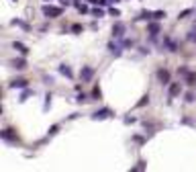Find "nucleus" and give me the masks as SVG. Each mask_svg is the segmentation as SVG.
I'll use <instances>...</instances> for the list:
<instances>
[{
  "instance_id": "nucleus-1",
  "label": "nucleus",
  "mask_w": 196,
  "mask_h": 172,
  "mask_svg": "<svg viewBox=\"0 0 196 172\" xmlns=\"http://www.w3.org/2000/svg\"><path fill=\"white\" fill-rule=\"evenodd\" d=\"M61 12H64L61 6H53V4H45L43 6V15L47 16V19H57V16H61Z\"/></svg>"
},
{
  "instance_id": "nucleus-2",
  "label": "nucleus",
  "mask_w": 196,
  "mask_h": 172,
  "mask_svg": "<svg viewBox=\"0 0 196 172\" xmlns=\"http://www.w3.org/2000/svg\"><path fill=\"white\" fill-rule=\"evenodd\" d=\"M125 31H127V25L121 23V21H117V23L113 25V37L114 39H122V37H125Z\"/></svg>"
},
{
  "instance_id": "nucleus-3",
  "label": "nucleus",
  "mask_w": 196,
  "mask_h": 172,
  "mask_svg": "<svg viewBox=\"0 0 196 172\" xmlns=\"http://www.w3.org/2000/svg\"><path fill=\"white\" fill-rule=\"evenodd\" d=\"M110 117H113V111H110V109H100V111L92 113L94 121H104V119H110Z\"/></svg>"
},
{
  "instance_id": "nucleus-4",
  "label": "nucleus",
  "mask_w": 196,
  "mask_h": 172,
  "mask_svg": "<svg viewBox=\"0 0 196 172\" xmlns=\"http://www.w3.org/2000/svg\"><path fill=\"white\" fill-rule=\"evenodd\" d=\"M80 78H82V82H90V80L94 78V68L82 66V70H80Z\"/></svg>"
},
{
  "instance_id": "nucleus-5",
  "label": "nucleus",
  "mask_w": 196,
  "mask_h": 172,
  "mask_svg": "<svg viewBox=\"0 0 196 172\" xmlns=\"http://www.w3.org/2000/svg\"><path fill=\"white\" fill-rule=\"evenodd\" d=\"M2 139L12 142V143H19V135H15V133H12V129H4V131H2Z\"/></svg>"
},
{
  "instance_id": "nucleus-6",
  "label": "nucleus",
  "mask_w": 196,
  "mask_h": 172,
  "mask_svg": "<svg viewBox=\"0 0 196 172\" xmlns=\"http://www.w3.org/2000/svg\"><path fill=\"white\" fill-rule=\"evenodd\" d=\"M12 49H16L20 55H27V53H29V47H27L24 43H20V41H15V43H12Z\"/></svg>"
},
{
  "instance_id": "nucleus-7",
  "label": "nucleus",
  "mask_w": 196,
  "mask_h": 172,
  "mask_svg": "<svg viewBox=\"0 0 196 172\" xmlns=\"http://www.w3.org/2000/svg\"><path fill=\"white\" fill-rule=\"evenodd\" d=\"M157 78L162 84H170V72L167 70H157Z\"/></svg>"
},
{
  "instance_id": "nucleus-8",
  "label": "nucleus",
  "mask_w": 196,
  "mask_h": 172,
  "mask_svg": "<svg viewBox=\"0 0 196 172\" xmlns=\"http://www.w3.org/2000/svg\"><path fill=\"white\" fill-rule=\"evenodd\" d=\"M180 90H182L180 82H174V84H170V98L178 96V94H180Z\"/></svg>"
},
{
  "instance_id": "nucleus-9",
  "label": "nucleus",
  "mask_w": 196,
  "mask_h": 172,
  "mask_svg": "<svg viewBox=\"0 0 196 172\" xmlns=\"http://www.w3.org/2000/svg\"><path fill=\"white\" fill-rule=\"evenodd\" d=\"M27 80L24 78H16V80H12V82H10V88H24V86H27Z\"/></svg>"
},
{
  "instance_id": "nucleus-10",
  "label": "nucleus",
  "mask_w": 196,
  "mask_h": 172,
  "mask_svg": "<svg viewBox=\"0 0 196 172\" xmlns=\"http://www.w3.org/2000/svg\"><path fill=\"white\" fill-rule=\"evenodd\" d=\"M10 66H12V68H16V70H24V68H27V62H24V59H12V62H10Z\"/></svg>"
},
{
  "instance_id": "nucleus-11",
  "label": "nucleus",
  "mask_w": 196,
  "mask_h": 172,
  "mask_svg": "<svg viewBox=\"0 0 196 172\" xmlns=\"http://www.w3.org/2000/svg\"><path fill=\"white\" fill-rule=\"evenodd\" d=\"M121 47L122 45H118V43H108V51L113 55H121Z\"/></svg>"
},
{
  "instance_id": "nucleus-12",
  "label": "nucleus",
  "mask_w": 196,
  "mask_h": 172,
  "mask_svg": "<svg viewBox=\"0 0 196 172\" xmlns=\"http://www.w3.org/2000/svg\"><path fill=\"white\" fill-rule=\"evenodd\" d=\"M163 43H166V47L170 49V51H178V43H176L174 39H167V37H166V39H163Z\"/></svg>"
},
{
  "instance_id": "nucleus-13",
  "label": "nucleus",
  "mask_w": 196,
  "mask_h": 172,
  "mask_svg": "<svg viewBox=\"0 0 196 172\" xmlns=\"http://www.w3.org/2000/svg\"><path fill=\"white\" fill-rule=\"evenodd\" d=\"M147 31H149L151 35H157V33H159V25H157V23H149V25H147Z\"/></svg>"
},
{
  "instance_id": "nucleus-14",
  "label": "nucleus",
  "mask_w": 196,
  "mask_h": 172,
  "mask_svg": "<svg viewBox=\"0 0 196 172\" xmlns=\"http://www.w3.org/2000/svg\"><path fill=\"white\" fill-rule=\"evenodd\" d=\"M184 76H186V82H188V84H196V74H194V72H190V70H188Z\"/></svg>"
},
{
  "instance_id": "nucleus-15",
  "label": "nucleus",
  "mask_w": 196,
  "mask_h": 172,
  "mask_svg": "<svg viewBox=\"0 0 196 172\" xmlns=\"http://www.w3.org/2000/svg\"><path fill=\"white\" fill-rule=\"evenodd\" d=\"M59 72L64 74V76H68V78H72V76H74L72 70H69V66H59Z\"/></svg>"
},
{
  "instance_id": "nucleus-16",
  "label": "nucleus",
  "mask_w": 196,
  "mask_h": 172,
  "mask_svg": "<svg viewBox=\"0 0 196 172\" xmlns=\"http://www.w3.org/2000/svg\"><path fill=\"white\" fill-rule=\"evenodd\" d=\"M166 10H155V12H153V19L155 21H162V19H166Z\"/></svg>"
},
{
  "instance_id": "nucleus-17",
  "label": "nucleus",
  "mask_w": 196,
  "mask_h": 172,
  "mask_svg": "<svg viewBox=\"0 0 196 172\" xmlns=\"http://www.w3.org/2000/svg\"><path fill=\"white\" fill-rule=\"evenodd\" d=\"M192 12H194V10H192V8H186V10H182L180 15H178V19H186V16H190Z\"/></svg>"
},
{
  "instance_id": "nucleus-18",
  "label": "nucleus",
  "mask_w": 196,
  "mask_h": 172,
  "mask_svg": "<svg viewBox=\"0 0 196 172\" xmlns=\"http://www.w3.org/2000/svg\"><path fill=\"white\" fill-rule=\"evenodd\" d=\"M90 4H100V6H106L108 4V0H88Z\"/></svg>"
},
{
  "instance_id": "nucleus-19",
  "label": "nucleus",
  "mask_w": 196,
  "mask_h": 172,
  "mask_svg": "<svg viewBox=\"0 0 196 172\" xmlns=\"http://www.w3.org/2000/svg\"><path fill=\"white\" fill-rule=\"evenodd\" d=\"M12 25H19V27H23V29H29V25H27V23H23V21H12Z\"/></svg>"
},
{
  "instance_id": "nucleus-20",
  "label": "nucleus",
  "mask_w": 196,
  "mask_h": 172,
  "mask_svg": "<svg viewBox=\"0 0 196 172\" xmlns=\"http://www.w3.org/2000/svg\"><path fill=\"white\" fill-rule=\"evenodd\" d=\"M92 15H94V16H104V10H102V8H94Z\"/></svg>"
},
{
  "instance_id": "nucleus-21",
  "label": "nucleus",
  "mask_w": 196,
  "mask_h": 172,
  "mask_svg": "<svg viewBox=\"0 0 196 172\" xmlns=\"http://www.w3.org/2000/svg\"><path fill=\"white\" fill-rule=\"evenodd\" d=\"M145 103H149V96H143L141 100H139V103H137V107H143V105H145Z\"/></svg>"
},
{
  "instance_id": "nucleus-22",
  "label": "nucleus",
  "mask_w": 196,
  "mask_h": 172,
  "mask_svg": "<svg viewBox=\"0 0 196 172\" xmlns=\"http://www.w3.org/2000/svg\"><path fill=\"white\" fill-rule=\"evenodd\" d=\"M110 15H113V16H121V12H118V8H114V6H113V8H110Z\"/></svg>"
},
{
  "instance_id": "nucleus-23",
  "label": "nucleus",
  "mask_w": 196,
  "mask_h": 172,
  "mask_svg": "<svg viewBox=\"0 0 196 172\" xmlns=\"http://www.w3.org/2000/svg\"><path fill=\"white\" fill-rule=\"evenodd\" d=\"M72 31H76V33H80V31H82V27H80V25H72Z\"/></svg>"
},
{
  "instance_id": "nucleus-24",
  "label": "nucleus",
  "mask_w": 196,
  "mask_h": 172,
  "mask_svg": "<svg viewBox=\"0 0 196 172\" xmlns=\"http://www.w3.org/2000/svg\"><path fill=\"white\" fill-rule=\"evenodd\" d=\"M186 100H188V103H192V100H194V94L188 92V94H186Z\"/></svg>"
},
{
  "instance_id": "nucleus-25",
  "label": "nucleus",
  "mask_w": 196,
  "mask_h": 172,
  "mask_svg": "<svg viewBox=\"0 0 196 172\" xmlns=\"http://www.w3.org/2000/svg\"><path fill=\"white\" fill-rule=\"evenodd\" d=\"M78 10H80V12H88V8H86L84 4H78Z\"/></svg>"
},
{
  "instance_id": "nucleus-26",
  "label": "nucleus",
  "mask_w": 196,
  "mask_h": 172,
  "mask_svg": "<svg viewBox=\"0 0 196 172\" xmlns=\"http://www.w3.org/2000/svg\"><path fill=\"white\" fill-rule=\"evenodd\" d=\"M76 100H78V103H84V100H86V94H80V96L76 98Z\"/></svg>"
},
{
  "instance_id": "nucleus-27",
  "label": "nucleus",
  "mask_w": 196,
  "mask_h": 172,
  "mask_svg": "<svg viewBox=\"0 0 196 172\" xmlns=\"http://www.w3.org/2000/svg\"><path fill=\"white\" fill-rule=\"evenodd\" d=\"M94 96H96V98H100V88H98V86L94 88Z\"/></svg>"
},
{
  "instance_id": "nucleus-28",
  "label": "nucleus",
  "mask_w": 196,
  "mask_h": 172,
  "mask_svg": "<svg viewBox=\"0 0 196 172\" xmlns=\"http://www.w3.org/2000/svg\"><path fill=\"white\" fill-rule=\"evenodd\" d=\"M108 2H110V4H118V2H121V0H108Z\"/></svg>"
}]
</instances>
